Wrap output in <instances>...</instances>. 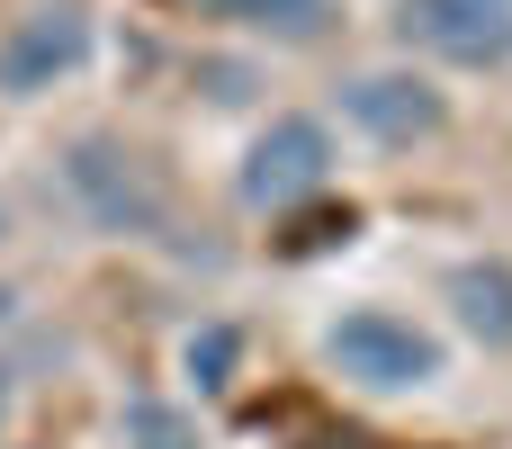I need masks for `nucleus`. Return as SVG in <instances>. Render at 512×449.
Masks as SVG:
<instances>
[{"label":"nucleus","mask_w":512,"mask_h":449,"mask_svg":"<svg viewBox=\"0 0 512 449\" xmlns=\"http://www.w3.org/2000/svg\"><path fill=\"white\" fill-rule=\"evenodd\" d=\"M441 297H450V315H459L468 342L512 351V261H504V252H468V261H450Z\"/></svg>","instance_id":"8"},{"label":"nucleus","mask_w":512,"mask_h":449,"mask_svg":"<svg viewBox=\"0 0 512 449\" xmlns=\"http://www.w3.org/2000/svg\"><path fill=\"white\" fill-rule=\"evenodd\" d=\"M90 45H99L90 0H36V9H18V18L0 27V99H45V90H63V81L90 63Z\"/></svg>","instance_id":"6"},{"label":"nucleus","mask_w":512,"mask_h":449,"mask_svg":"<svg viewBox=\"0 0 512 449\" xmlns=\"http://www.w3.org/2000/svg\"><path fill=\"white\" fill-rule=\"evenodd\" d=\"M9 396H18V378H9V360H0V432H9Z\"/></svg>","instance_id":"12"},{"label":"nucleus","mask_w":512,"mask_h":449,"mask_svg":"<svg viewBox=\"0 0 512 449\" xmlns=\"http://www.w3.org/2000/svg\"><path fill=\"white\" fill-rule=\"evenodd\" d=\"M117 441L126 449H207L198 423H189L171 396H126V405H117Z\"/></svg>","instance_id":"9"},{"label":"nucleus","mask_w":512,"mask_h":449,"mask_svg":"<svg viewBox=\"0 0 512 449\" xmlns=\"http://www.w3.org/2000/svg\"><path fill=\"white\" fill-rule=\"evenodd\" d=\"M0 243H9V198H0Z\"/></svg>","instance_id":"13"},{"label":"nucleus","mask_w":512,"mask_h":449,"mask_svg":"<svg viewBox=\"0 0 512 449\" xmlns=\"http://www.w3.org/2000/svg\"><path fill=\"white\" fill-rule=\"evenodd\" d=\"M198 81H207V99H225V108L252 99V72H243V63H198Z\"/></svg>","instance_id":"11"},{"label":"nucleus","mask_w":512,"mask_h":449,"mask_svg":"<svg viewBox=\"0 0 512 449\" xmlns=\"http://www.w3.org/2000/svg\"><path fill=\"white\" fill-rule=\"evenodd\" d=\"M333 171H342L333 126H324L315 108H279V117L243 144V162H234V198H243L252 216H297L306 198L333 189Z\"/></svg>","instance_id":"2"},{"label":"nucleus","mask_w":512,"mask_h":449,"mask_svg":"<svg viewBox=\"0 0 512 449\" xmlns=\"http://www.w3.org/2000/svg\"><path fill=\"white\" fill-rule=\"evenodd\" d=\"M198 18H216V27H243V36H261V45H333L342 36V0H189Z\"/></svg>","instance_id":"7"},{"label":"nucleus","mask_w":512,"mask_h":449,"mask_svg":"<svg viewBox=\"0 0 512 449\" xmlns=\"http://www.w3.org/2000/svg\"><path fill=\"white\" fill-rule=\"evenodd\" d=\"M54 180H63V198L81 207L90 234H117V243H171V180H162V162H153L144 144L90 126V135L63 144Z\"/></svg>","instance_id":"1"},{"label":"nucleus","mask_w":512,"mask_h":449,"mask_svg":"<svg viewBox=\"0 0 512 449\" xmlns=\"http://www.w3.org/2000/svg\"><path fill=\"white\" fill-rule=\"evenodd\" d=\"M387 27L423 72H512V0H396Z\"/></svg>","instance_id":"4"},{"label":"nucleus","mask_w":512,"mask_h":449,"mask_svg":"<svg viewBox=\"0 0 512 449\" xmlns=\"http://www.w3.org/2000/svg\"><path fill=\"white\" fill-rule=\"evenodd\" d=\"M333 108H342V126H360V135L387 144V153H414V144H441V135H450V90H441L423 63L342 72V81H333Z\"/></svg>","instance_id":"5"},{"label":"nucleus","mask_w":512,"mask_h":449,"mask_svg":"<svg viewBox=\"0 0 512 449\" xmlns=\"http://www.w3.org/2000/svg\"><path fill=\"white\" fill-rule=\"evenodd\" d=\"M324 369L369 387V396H423L441 378V342L396 306H351L324 324Z\"/></svg>","instance_id":"3"},{"label":"nucleus","mask_w":512,"mask_h":449,"mask_svg":"<svg viewBox=\"0 0 512 449\" xmlns=\"http://www.w3.org/2000/svg\"><path fill=\"white\" fill-rule=\"evenodd\" d=\"M180 369H189L198 396H225L234 369H243V333H234V324H198V333L180 342Z\"/></svg>","instance_id":"10"}]
</instances>
